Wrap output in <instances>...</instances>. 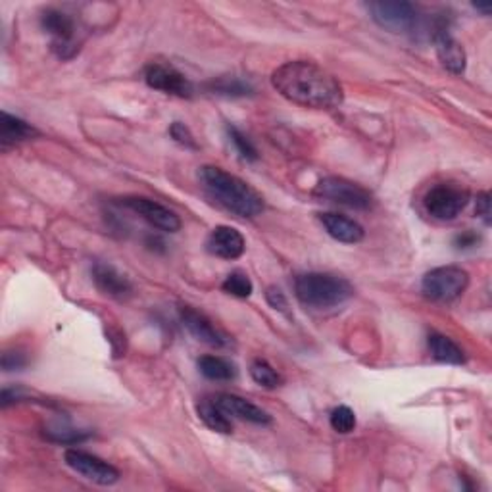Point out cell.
Segmentation results:
<instances>
[{
  "label": "cell",
  "instance_id": "1",
  "mask_svg": "<svg viewBox=\"0 0 492 492\" xmlns=\"http://www.w3.org/2000/svg\"><path fill=\"white\" fill-rule=\"evenodd\" d=\"M271 85L283 98L302 108L335 110L344 100L339 77L308 60L284 62L271 73Z\"/></svg>",
  "mask_w": 492,
  "mask_h": 492
},
{
  "label": "cell",
  "instance_id": "2",
  "mask_svg": "<svg viewBox=\"0 0 492 492\" xmlns=\"http://www.w3.org/2000/svg\"><path fill=\"white\" fill-rule=\"evenodd\" d=\"M199 177L206 192L225 208L239 217H256L266 208L264 197L244 179L225 172L217 165H202Z\"/></svg>",
  "mask_w": 492,
  "mask_h": 492
},
{
  "label": "cell",
  "instance_id": "3",
  "mask_svg": "<svg viewBox=\"0 0 492 492\" xmlns=\"http://www.w3.org/2000/svg\"><path fill=\"white\" fill-rule=\"evenodd\" d=\"M296 299L302 306L314 310H329L344 304L354 296V287L351 281L333 276L312 271V274H302L294 281Z\"/></svg>",
  "mask_w": 492,
  "mask_h": 492
},
{
  "label": "cell",
  "instance_id": "4",
  "mask_svg": "<svg viewBox=\"0 0 492 492\" xmlns=\"http://www.w3.org/2000/svg\"><path fill=\"white\" fill-rule=\"evenodd\" d=\"M470 199V191L460 183H438L425 192L423 208L438 222H452L465 210Z\"/></svg>",
  "mask_w": 492,
  "mask_h": 492
},
{
  "label": "cell",
  "instance_id": "5",
  "mask_svg": "<svg viewBox=\"0 0 492 492\" xmlns=\"http://www.w3.org/2000/svg\"><path fill=\"white\" fill-rule=\"evenodd\" d=\"M470 284V274L458 266L435 267L425 274L421 281V291L435 302H452L460 299Z\"/></svg>",
  "mask_w": 492,
  "mask_h": 492
},
{
  "label": "cell",
  "instance_id": "6",
  "mask_svg": "<svg viewBox=\"0 0 492 492\" xmlns=\"http://www.w3.org/2000/svg\"><path fill=\"white\" fill-rule=\"evenodd\" d=\"M314 197L352 210H369L373 206L371 192L344 177L321 179L314 189Z\"/></svg>",
  "mask_w": 492,
  "mask_h": 492
},
{
  "label": "cell",
  "instance_id": "7",
  "mask_svg": "<svg viewBox=\"0 0 492 492\" xmlns=\"http://www.w3.org/2000/svg\"><path fill=\"white\" fill-rule=\"evenodd\" d=\"M373 21L391 33H408L418 25L420 12L406 0H377L368 4Z\"/></svg>",
  "mask_w": 492,
  "mask_h": 492
},
{
  "label": "cell",
  "instance_id": "8",
  "mask_svg": "<svg viewBox=\"0 0 492 492\" xmlns=\"http://www.w3.org/2000/svg\"><path fill=\"white\" fill-rule=\"evenodd\" d=\"M41 25L43 30L53 37V43H50V48L53 53L62 58V60H70L77 55L80 50V43L75 41V21L66 12H62L58 8H47L41 14Z\"/></svg>",
  "mask_w": 492,
  "mask_h": 492
},
{
  "label": "cell",
  "instance_id": "9",
  "mask_svg": "<svg viewBox=\"0 0 492 492\" xmlns=\"http://www.w3.org/2000/svg\"><path fill=\"white\" fill-rule=\"evenodd\" d=\"M64 460H66L68 468L75 473L85 477L87 481L100 485V487H110L120 481V471L114 468L112 463L105 462L102 458L89 454L85 450L80 448H68L64 452Z\"/></svg>",
  "mask_w": 492,
  "mask_h": 492
},
{
  "label": "cell",
  "instance_id": "10",
  "mask_svg": "<svg viewBox=\"0 0 492 492\" xmlns=\"http://www.w3.org/2000/svg\"><path fill=\"white\" fill-rule=\"evenodd\" d=\"M145 81L150 89H157L160 93L179 97V98H191L194 93V87L187 77L177 68L164 62L148 64L145 68Z\"/></svg>",
  "mask_w": 492,
  "mask_h": 492
},
{
  "label": "cell",
  "instance_id": "11",
  "mask_svg": "<svg viewBox=\"0 0 492 492\" xmlns=\"http://www.w3.org/2000/svg\"><path fill=\"white\" fill-rule=\"evenodd\" d=\"M179 318H181V321H183L187 331L199 343H202L206 346H212V348H229L231 346V336L219 327H216L214 321L208 316L199 312V310H194L191 306H181Z\"/></svg>",
  "mask_w": 492,
  "mask_h": 492
},
{
  "label": "cell",
  "instance_id": "12",
  "mask_svg": "<svg viewBox=\"0 0 492 492\" xmlns=\"http://www.w3.org/2000/svg\"><path fill=\"white\" fill-rule=\"evenodd\" d=\"M120 204L125 206L127 210L139 214L145 222H148L152 227H157L160 231L175 233L181 229L179 216L157 200H150L145 197H125L120 199Z\"/></svg>",
  "mask_w": 492,
  "mask_h": 492
},
{
  "label": "cell",
  "instance_id": "13",
  "mask_svg": "<svg viewBox=\"0 0 492 492\" xmlns=\"http://www.w3.org/2000/svg\"><path fill=\"white\" fill-rule=\"evenodd\" d=\"M206 249L222 260H237L246 250V241L235 227L219 225L212 229L208 241H206Z\"/></svg>",
  "mask_w": 492,
  "mask_h": 492
},
{
  "label": "cell",
  "instance_id": "14",
  "mask_svg": "<svg viewBox=\"0 0 492 492\" xmlns=\"http://www.w3.org/2000/svg\"><path fill=\"white\" fill-rule=\"evenodd\" d=\"M93 281L97 289L115 301H127L133 294V284L118 269L105 262H95Z\"/></svg>",
  "mask_w": 492,
  "mask_h": 492
},
{
  "label": "cell",
  "instance_id": "15",
  "mask_svg": "<svg viewBox=\"0 0 492 492\" xmlns=\"http://www.w3.org/2000/svg\"><path fill=\"white\" fill-rule=\"evenodd\" d=\"M214 403L222 408L227 416H233L242 421H249L254 425H269L271 423V416L267 411H264L262 408H258L256 404H252L250 400H246L242 396L237 394H217L214 398Z\"/></svg>",
  "mask_w": 492,
  "mask_h": 492
},
{
  "label": "cell",
  "instance_id": "16",
  "mask_svg": "<svg viewBox=\"0 0 492 492\" xmlns=\"http://www.w3.org/2000/svg\"><path fill=\"white\" fill-rule=\"evenodd\" d=\"M433 41L440 64H443L450 73L462 75L465 72V66H468V56H465L463 47L448 33V30L437 31L433 35Z\"/></svg>",
  "mask_w": 492,
  "mask_h": 492
},
{
  "label": "cell",
  "instance_id": "17",
  "mask_svg": "<svg viewBox=\"0 0 492 492\" xmlns=\"http://www.w3.org/2000/svg\"><path fill=\"white\" fill-rule=\"evenodd\" d=\"M319 222L329 233V237L335 241L344 242V244H356L360 241H364L366 231L358 222H354L352 217H346L343 214H335V212H326L319 214Z\"/></svg>",
  "mask_w": 492,
  "mask_h": 492
},
{
  "label": "cell",
  "instance_id": "18",
  "mask_svg": "<svg viewBox=\"0 0 492 492\" xmlns=\"http://www.w3.org/2000/svg\"><path fill=\"white\" fill-rule=\"evenodd\" d=\"M35 137H38V131L31 123L23 122L21 118H16V115H12L8 112H3V122H0V145H3L4 150L10 147H16L18 142Z\"/></svg>",
  "mask_w": 492,
  "mask_h": 492
},
{
  "label": "cell",
  "instance_id": "19",
  "mask_svg": "<svg viewBox=\"0 0 492 492\" xmlns=\"http://www.w3.org/2000/svg\"><path fill=\"white\" fill-rule=\"evenodd\" d=\"M427 344H429V351L437 361L452 366H462L465 361L462 348L443 333H431L429 339H427Z\"/></svg>",
  "mask_w": 492,
  "mask_h": 492
},
{
  "label": "cell",
  "instance_id": "20",
  "mask_svg": "<svg viewBox=\"0 0 492 492\" xmlns=\"http://www.w3.org/2000/svg\"><path fill=\"white\" fill-rule=\"evenodd\" d=\"M199 369L210 381H231L237 377L235 364L222 356H202L199 360Z\"/></svg>",
  "mask_w": 492,
  "mask_h": 492
},
{
  "label": "cell",
  "instance_id": "21",
  "mask_svg": "<svg viewBox=\"0 0 492 492\" xmlns=\"http://www.w3.org/2000/svg\"><path fill=\"white\" fill-rule=\"evenodd\" d=\"M197 411H199V418L204 421V425L208 427V429L216 433H224V435L233 433V423L229 421L227 413L219 408L214 400L212 403L210 400H204V403L197 406Z\"/></svg>",
  "mask_w": 492,
  "mask_h": 492
},
{
  "label": "cell",
  "instance_id": "22",
  "mask_svg": "<svg viewBox=\"0 0 492 492\" xmlns=\"http://www.w3.org/2000/svg\"><path fill=\"white\" fill-rule=\"evenodd\" d=\"M206 89H208L210 93H214V95L231 97V98L249 97V95L254 93V87L250 83H246V81L241 80V77H233V75L217 77V80H214V81H210L208 85H206Z\"/></svg>",
  "mask_w": 492,
  "mask_h": 492
},
{
  "label": "cell",
  "instance_id": "23",
  "mask_svg": "<svg viewBox=\"0 0 492 492\" xmlns=\"http://www.w3.org/2000/svg\"><path fill=\"white\" fill-rule=\"evenodd\" d=\"M250 377L254 379L256 385H260L264 388H277L283 385V377L279 375V371L269 366L266 360H254L250 366Z\"/></svg>",
  "mask_w": 492,
  "mask_h": 492
},
{
  "label": "cell",
  "instance_id": "24",
  "mask_svg": "<svg viewBox=\"0 0 492 492\" xmlns=\"http://www.w3.org/2000/svg\"><path fill=\"white\" fill-rule=\"evenodd\" d=\"M222 289L231 296H237V299H249L254 291V284L244 271H233V274H229L224 281Z\"/></svg>",
  "mask_w": 492,
  "mask_h": 492
},
{
  "label": "cell",
  "instance_id": "25",
  "mask_svg": "<svg viewBox=\"0 0 492 492\" xmlns=\"http://www.w3.org/2000/svg\"><path fill=\"white\" fill-rule=\"evenodd\" d=\"M329 423L333 427V431L348 435L356 429V413L348 406H339L331 411Z\"/></svg>",
  "mask_w": 492,
  "mask_h": 492
},
{
  "label": "cell",
  "instance_id": "26",
  "mask_svg": "<svg viewBox=\"0 0 492 492\" xmlns=\"http://www.w3.org/2000/svg\"><path fill=\"white\" fill-rule=\"evenodd\" d=\"M227 133H229V139L233 145H235L237 152L246 162L258 160V148L252 145V140L241 131V129H237L235 125H227Z\"/></svg>",
  "mask_w": 492,
  "mask_h": 492
},
{
  "label": "cell",
  "instance_id": "27",
  "mask_svg": "<svg viewBox=\"0 0 492 492\" xmlns=\"http://www.w3.org/2000/svg\"><path fill=\"white\" fill-rule=\"evenodd\" d=\"M45 437L50 438V440H55V443L77 445V443H83V440H87L90 437V433L75 431V429H70V427H58V429H47Z\"/></svg>",
  "mask_w": 492,
  "mask_h": 492
},
{
  "label": "cell",
  "instance_id": "28",
  "mask_svg": "<svg viewBox=\"0 0 492 492\" xmlns=\"http://www.w3.org/2000/svg\"><path fill=\"white\" fill-rule=\"evenodd\" d=\"M170 135H172V139L177 142V145H181V147L191 148V150H197V148H199L197 139H194V135L191 133V129H189L185 123L174 122V123L170 125Z\"/></svg>",
  "mask_w": 492,
  "mask_h": 492
},
{
  "label": "cell",
  "instance_id": "29",
  "mask_svg": "<svg viewBox=\"0 0 492 492\" xmlns=\"http://www.w3.org/2000/svg\"><path fill=\"white\" fill-rule=\"evenodd\" d=\"M25 366H28V358H25L23 352L20 351H8L3 354V369L6 373L10 371H21Z\"/></svg>",
  "mask_w": 492,
  "mask_h": 492
},
{
  "label": "cell",
  "instance_id": "30",
  "mask_svg": "<svg viewBox=\"0 0 492 492\" xmlns=\"http://www.w3.org/2000/svg\"><path fill=\"white\" fill-rule=\"evenodd\" d=\"M479 242H481V235L479 233L468 229V231H462L460 235L454 237V246L458 250H470V249H475V246H479Z\"/></svg>",
  "mask_w": 492,
  "mask_h": 492
},
{
  "label": "cell",
  "instance_id": "31",
  "mask_svg": "<svg viewBox=\"0 0 492 492\" xmlns=\"http://www.w3.org/2000/svg\"><path fill=\"white\" fill-rule=\"evenodd\" d=\"M475 214L483 219L485 225H490L492 222V212H490V192L483 191L477 194V208Z\"/></svg>",
  "mask_w": 492,
  "mask_h": 492
},
{
  "label": "cell",
  "instance_id": "32",
  "mask_svg": "<svg viewBox=\"0 0 492 492\" xmlns=\"http://www.w3.org/2000/svg\"><path fill=\"white\" fill-rule=\"evenodd\" d=\"M266 301L267 304L274 308V310H279V312H287V308H289V302H287V296L283 294L281 289L277 287H269L266 291Z\"/></svg>",
  "mask_w": 492,
  "mask_h": 492
},
{
  "label": "cell",
  "instance_id": "33",
  "mask_svg": "<svg viewBox=\"0 0 492 492\" xmlns=\"http://www.w3.org/2000/svg\"><path fill=\"white\" fill-rule=\"evenodd\" d=\"M473 6H475L479 12H483L485 16H488L490 12H492V6H490V4H473Z\"/></svg>",
  "mask_w": 492,
  "mask_h": 492
}]
</instances>
